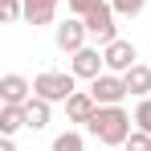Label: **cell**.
<instances>
[{
  "mask_svg": "<svg viewBox=\"0 0 151 151\" xmlns=\"http://www.w3.org/2000/svg\"><path fill=\"white\" fill-rule=\"evenodd\" d=\"M135 114H127L123 106H98L94 110V119H90V135L98 139V143H106V147H123L127 139H131V131H135Z\"/></svg>",
  "mask_w": 151,
  "mask_h": 151,
  "instance_id": "1",
  "label": "cell"
},
{
  "mask_svg": "<svg viewBox=\"0 0 151 151\" xmlns=\"http://www.w3.org/2000/svg\"><path fill=\"white\" fill-rule=\"evenodd\" d=\"M33 94L45 102H65L74 94V74H57V70H45V74L33 78Z\"/></svg>",
  "mask_w": 151,
  "mask_h": 151,
  "instance_id": "2",
  "label": "cell"
},
{
  "mask_svg": "<svg viewBox=\"0 0 151 151\" xmlns=\"http://www.w3.org/2000/svg\"><path fill=\"white\" fill-rule=\"evenodd\" d=\"M90 94H94V102H98V106H119L131 90H127V78H123V74L102 70V74L90 82Z\"/></svg>",
  "mask_w": 151,
  "mask_h": 151,
  "instance_id": "3",
  "label": "cell"
},
{
  "mask_svg": "<svg viewBox=\"0 0 151 151\" xmlns=\"http://www.w3.org/2000/svg\"><path fill=\"white\" fill-rule=\"evenodd\" d=\"M114 17H119V12H114V8H110V4L102 0L98 8H94V12H86L82 21H86L90 37H94L98 45H110V41H114Z\"/></svg>",
  "mask_w": 151,
  "mask_h": 151,
  "instance_id": "4",
  "label": "cell"
},
{
  "mask_svg": "<svg viewBox=\"0 0 151 151\" xmlns=\"http://www.w3.org/2000/svg\"><path fill=\"white\" fill-rule=\"evenodd\" d=\"M86 37H90V29H86L82 17H65V21L57 25V33H53V41H57L61 53H78L82 45H86Z\"/></svg>",
  "mask_w": 151,
  "mask_h": 151,
  "instance_id": "5",
  "label": "cell"
},
{
  "mask_svg": "<svg viewBox=\"0 0 151 151\" xmlns=\"http://www.w3.org/2000/svg\"><path fill=\"white\" fill-rule=\"evenodd\" d=\"M102 57H106V70H110V74H127L131 65H139V61H135L139 49H135L131 41H123V37H114L110 45H102Z\"/></svg>",
  "mask_w": 151,
  "mask_h": 151,
  "instance_id": "6",
  "label": "cell"
},
{
  "mask_svg": "<svg viewBox=\"0 0 151 151\" xmlns=\"http://www.w3.org/2000/svg\"><path fill=\"white\" fill-rule=\"evenodd\" d=\"M70 57H74V61H70V74L74 78H90V82H94V78L106 70V57H102L94 45H82V49L70 53Z\"/></svg>",
  "mask_w": 151,
  "mask_h": 151,
  "instance_id": "7",
  "label": "cell"
},
{
  "mask_svg": "<svg viewBox=\"0 0 151 151\" xmlns=\"http://www.w3.org/2000/svg\"><path fill=\"white\" fill-rule=\"evenodd\" d=\"M94 110H98V102H94L90 90H74V94L65 98V114H70V123H90Z\"/></svg>",
  "mask_w": 151,
  "mask_h": 151,
  "instance_id": "8",
  "label": "cell"
},
{
  "mask_svg": "<svg viewBox=\"0 0 151 151\" xmlns=\"http://www.w3.org/2000/svg\"><path fill=\"white\" fill-rule=\"evenodd\" d=\"M33 98V82H25L21 74H4L0 78V102H17V106H25Z\"/></svg>",
  "mask_w": 151,
  "mask_h": 151,
  "instance_id": "9",
  "label": "cell"
},
{
  "mask_svg": "<svg viewBox=\"0 0 151 151\" xmlns=\"http://www.w3.org/2000/svg\"><path fill=\"white\" fill-rule=\"evenodd\" d=\"M21 127H29V114H25V106H17V102H4L0 106V131L12 139Z\"/></svg>",
  "mask_w": 151,
  "mask_h": 151,
  "instance_id": "10",
  "label": "cell"
},
{
  "mask_svg": "<svg viewBox=\"0 0 151 151\" xmlns=\"http://www.w3.org/2000/svg\"><path fill=\"white\" fill-rule=\"evenodd\" d=\"M57 4L61 0H25V21L29 25H49L57 17Z\"/></svg>",
  "mask_w": 151,
  "mask_h": 151,
  "instance_id": "11",
  "label": "cell"
},
{
  "mask_svg": "<svg viewBox=\"0 0 151 151\" xmlns=\"http://www.w3.org/2000/svg\"><path fill=\"white\" fill-rule=\"evenodd\" d=\"M123 78H127V90H131L135 98H147L151 94V65H131Z\"/></svg>",
  "mask_w": 151,
  "mask_h": 151,
  "instance_id": "12",
  "label": "cell"
},
{
  "mask_svg": "<svg viewBox=\"0 0 151 151\" xmlns=\"http://www.w3.org/2000/svg\"><path fill=\"white\" fill-rule=\"evenodd\" d=\"M49 106H53V102L37 98V94L25 102V114H29V127H33V131H45V127H49Z\"/></svg>",
  "mask_w": 151,
  "mask_h": 151,
  "instance_id": "13",
  "label": "cell"
},
{
  "mask_svg": "<svg viewBox=\"0 0 151 151\" xmlns=\"http://www.w3.org/2000/svg\"><path fill=\"white\" fill-rule=\"evenodd\" d=\"M53 151H86V143H82V135H78V131H65V135H57V139H53Z\"/></svg>",
  "mask_w": 151,
  "mask_h": 151,
  "instance_id": "14",
  "label": "cell"
},
{
  "mask_svg": "<svg viewBox=\"0 0 151 151\" xmlns=\"http://www.w3.org/2000/svg\"><path fill=\"white\" fill-rule=\"evenodd\" d=\"M135 127L151 135V94H147V98H139V106H135Z\"/></svg>",
  "mask_w": 151,
  "mask_h": 151,
  "instance_id": "15",
  "label": "cell"
},
{
  "mask_svg": "<svg viewBox=\"0 0 151 151\" xmlns=\"http://www.w3.org/2000/svg\"><path fill=\"white\" fill-rule=\"evenodd\" d=\"M110 8H114L119 17H139V12L147 8V0H110Z\"/></svg>",
  "mask_w": 151,
  "mask_h": 151,
  "instance_id": "16",
  "label": "cell"
},
{
  "mask_svg": "<svg viewBox=\"0 0 151 151\" xmlns=\"http://www.w3.org/2000/svg\"><path fill=\"white\" fill-rule=\"evenodd\" d=\"M123 147H127V151H151V135H147V131H139V127H135V131H131V139H127Z\"/></svg>",
  "mask_w": 151,
  "mask_h": 151,
  "instance_id": "17",
  "label": "cell"
},
{
  "mask_svg": "<svg viewBox=\"0 0 151 151\" xmlns=\"http://www.w3.org/2000/svg\"><path fill=\"white\" fill-rule=\"evenodd\" d=\"M0 4H4V21H8V25L25 17V0H0Z\"/></svg>",
  "mask_w": 151,
  "mask_h": 151,
  "instance_id": "18",
  "label": "cell"
},
{
  "mask_svg": "<svg viewBox=\"0 0 151 151\" xmlns=\"http://www.w3.org/2000/svg\"><path fill=\"white\" fill-rule=\"evenodd\" d=\"M102 0H65V8L74 12V17H86V12H94Z\"/></svg>",
  "mask_w": 151,
  "mask_h": 151,
  "instance_id": "19",
  "label": "cell"
},
{
  "mask_svg": "<svg viewBox=\"0 0 151 151\" xmlns=\"http://www.w3.org/2000/svg\"><path fill=\"white\" fill-rule=\"evenodd\" d=\"M0 151H17V143H12V139L4 135V139H0Z\"/></svg>",
  "mask_w": 151,
  "mask_h": 151,
  "instance_id": "20",
  "label": "cell"
}]
</instances>
